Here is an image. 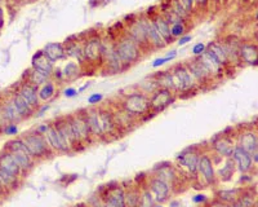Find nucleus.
<instances>
[{
	"mask_svg": "<svg viewBox=\"0 0 258 207\" xmlns=\"http://www.w3.org/2000/svg\"><path fill=\"white\" fill-rule=\"evenodd\" d=\"M64 52H66V57H72L78 61L79 65H83L86 62L83 53V43H80L79 41L71 42L70 39H66V42L64 43Z\"/></svg>",
	"mask_w": 258,
	"mask_h": 207,
	"instance_id": "23",
	"label": "nucleus"
},
{
	"mask_svg": "<svg viewBox=\"0 0 258 207\" xmlns=\"http://www.w3.org/2000/svg\"><path fill=\"white\" fill-rule=\"evenodd\" d=\"M221 43L224 48L226 56H228V64H230V65H239L240 62H242L240 61L239 51H240V46H242L243 42H240L236 37L230 35V37L224 38Z\"/></svg>",
	"mask_w": 258,
	"mask_h": 207,
	"instance_id": "16",
	"label": "nucleus"
},
{
	"mask_svg": "<svg viewBox=\"0 0 258 207\" xmlns=\"http://www.w3.org/2000/svg\"><path fill=\"white\" fill-rule=\"evenodd\" d=\"M46 139V142L50 148L52 149L53 153H68L71 152V148L68 145V142L64 137L60 130L54 124H50L48 132L44 135Z\"/></svg>",
	"mask_w": 258,
	"mask_h": 207,
	"instance_id": "7",
	"label": "nucleus"
},
{
	"mask_svg": "<svg viewBox=\"0 0 258 207\" xmlns=\"http://www.w3.org/2000/svg\"><path fill=\"white\" fill-rule=\"evenodd\" d=\"M184 65L188 69L190 74L192 75L194 81H195L196 84H208L209 82L212 81V78L208 74V71H206V69H204V66L198 61V59L191 60V61L186 62Z\"/></svg>",
	"mask_w": 258,
	"mask_h": 207,
	"instance_id": "19",
	"label": "nucleus"
},
{
	"mask_svg": "<svg viewBox=\"0 0 258 207\" xmlns=\"http://www.w3.org/2000/svg\"><path fill=\"white\" fill-rule=\"evenodd\" d=\"M112 117H114L115 124H116L118 130L119 131L129 130L136 122V118L133 117V115L129 114V113H126L124 109H122L120 111H114V113H112Z\"/></svg>",
	"mask_w": 258,
	"mask_h": 207,
	"instance_id": "30",
	"label": "nucleus"
},
{
	"mask_svg": "<svg viewBox=\"0 0 258 207\" xmlns=\"http://www.w3.org/2000/svg\"><path fill=\"white\" fill-rule=\"evenodd\" d=\"M22 96V99L25 100L28 102V105L32 106L34 109H36L39 106V96H38V87L32 86L30 83H22L21 87H20V90L17 91Z\"/></svg>",
	"mask_w": 258,
	"mask_h": 207,
	"instance_id": "22",
	"label": "nucleus"
},
{
	"mask_svg": "<svg viewBox=\"0 0 258 207\" xmlns=\"http://www.w3.org/2000/svg\"><path fill=\"white\" fill-rule=\"evenodd\" d=\"M2 132L6 135V136H17L20 132L18 126L16 123H8L2 128Z\"/></svg>",
	"mask_w": 258,
	"mask_h": 207,
	"instance_id": "44",
	"label": "nucleus"
},
{
	"mask_svg": "<svg viewBox=\"0 0 258 207\" xmlns=\"http://www.w3.org/2000/svg\"><path fill=\"white\" fill-rule=\"evenodd\" d=\"M50 123L39 124V126L35 128V131H36L38 133H40V135H46V133L48 132V130H50Z\"/></svg>",
	"mask_w": 258,
	"mask_h": 207,
	"instance_id": "51",
	"label": "nucleus"
},
{
	"mask_svg": "<svg viewBox=\"0 0 258 207\" xmlns=\"http://www.w3.org/2000/svg\"><path fill=\"white\" fill-rule=\"evenodd\" d=\"M48 109H50V105H44L43 108H42L39 111H38L36 115H38V117H42V115H43L44 111H46V110H48Z\"/></svg>",
	"mask_w": 258,
	"mask_h": 207,
	"instance_id": "55",
	"label": "nucleus"
},
{
	"mask_svg": "<svg viewBox=\"0 0 258 207\" xmlns=\"http://www.w3.org/2000/svg\"><path fill=\"white\" fill-rule=\"evenodd\" d=\"M0 180L3 181V184L6 186V189H8L10 193L14 192L16 189H18L20 186H21L22 182L21 177L13 176L12 173L6 172L3 168H0Z\"/></svg>",
	"mask_w": 258,
	"mask_h": 207,
	"instance_id": "35",
	"label": "nucleus"
},
{
	"mask_svg": "<svg viewBox=\"0 0 258 207\" xmlns=\"http://www.w3.org/2000/svg\"><path fill=\"white\" fill-rule=\"evenodd\" d=\"M180 4H181V7L184 8V11L188 13H191L194 11V8H195V3H194V0H177Z\"/></svg>",
	"mask_w": 258,
	"mask_h": 207,
	"instance_id": "45",
	"label": "nucleus"
},
{
	"mask_svg": "<svg viewBox=\"0 0 258 207\" xmlns=\"http://www.w3.org/2000/svg\"><path fill=\"white\" fill-rule=\"evenodd\" d=\"M240 61L248 65L257 64V46L253 43H242L240 46Z\"/></svg>",
	"mask_w": 258,
	"mask_h": 207,
	"instance_id": "26",
	"label": "nucleus"
},
{
	"mask_svg": "<svg viewBox=\"0 0 258 207\" xmlns=\"http://www.w3.org/2000/svg\"><path fill=\"white\" fill-rule=\"evenodd\" d=\"M176 57H177V51H172V52L168 53L166 57H159V59L154 60V62L151 64V66H152L154 69H158V68H160V66H163L164 64H166V62L173 61Z\"/></svg>",
	"mask_w": 258,
	"mask_h": 207,
	"instance_id": "43",
	"label": "nucleus"
},
{
	"mask_svg": "<svg viewBox=\"0 0 258 207\" xmlns=\"http://www.w3.org/2000/svg\"><path fill=\"white\" fill-rule=\"evenodd\" d=\"M236 146V142L234 141L231 135L221 133L212 140V148L218 155L224 158H230L234 152V148Z\"/></svg>",
	"mask_w": 258,
	"mask_h": 207,
	"instance_id": "13",
	"label": "nucleus"
},
{
	"mask_svg": "<svg viewBox=\"0 0 258 207\" xmlns=\"http://www.w3.org/2000/svg\"><path fill=\"white\" fill-rule=\"evenodd\" d=\"M146 20L148 19H140L129 22L128 34H126L129 38H132L141 48L150 47L148 43V37H146Z\"/></svg>",
	"mask_w": 258,
	"mask_h": 207,
	"instance_id": "12",
	"label": "nucleus"
},
{
	"mask_svg": "<svg viewBox=\"0 0 258 207\" xmlns=\"http://www.w3.org/2000/svg\"><path fill=\"white\" fill-rule=\"evenodd\" d=\"M202 155L200 150L198 148H188L184 149L181 154L177 155V162L181 168L188 171L190 175L196 176L198 175V164H199V158Z\"/></svg>",
	"mask_w": 258,
	"mask_h": 207,
	"instance_id": "6",
	"label": "nucleus"
},
{
	"mask_svg": "<svg viewBox=\"0 0 258 207\" xmlns=\"http://www.w3.org/2000/svg\"><path fill=\"white\" fill-rule=\"evenodd\" d=\"M114 47L115 52L118 53L119 59L122 60V62H123L126 68L136 64V62L141 59L142 48L133 41L132 38H129L128 35H126L119 42H116L114 44Z\"/></svg>",
	"mask_w": 258,
	"mask_h": 207,
	"instance_id": "3",
	"label": "nucleus"
},
{
	"mask_svg": "<svg viewBox=\"0 0 258 207\" xmlns=\"http://www.w3.org/2000/svg\"><path fill=\"white\" fill-rule=\"evenodd\" d=\"M191 39H192L191 35H182V37L178 39V42H177V44H178L180 47H182L184 46V44H188V42H191Z\"/></svg>",
	"mask_w": 258,
	"mask_h": 207,
	"instance_id": "52",
	"label": "nucleus"
},
{
	"mask_svg": "<svg viewBox=\"0 0 258 207\" xmlns=\"http://www.w3.org/2000/svg\"><path fill=\"white\" fill-rule=\"evenodd\" d=\"M170 26V35L172 38H181L182 35H184L186 33V25H184V21H178V22H174Z\"/></svg>",
	"mask_w": 258,
	"mask_h": 207,
	"instance_id": "42",
	"label": "nucleus"
},
{
	"mask_svg": "<svg viewBox=\"0 0 258 207\" xmlns=\"http://www.w3.org/2000/svg\"><path fill=\"white\" fill-rule=\"evenodd\" d=\"M10 194V192L6 189V186L4 185L3 181L0 180V201H3L4 198H6Z\"/></svg>",
	"mask_w": 258,
	"mask_h": 207,
	"instance_id": "50",
	"label": "nucleus"
},
{
	"mask_svg": "<svg viewBox=\"0 0 258 207\" xmlns=\"http://www.w3.org/2000/svg\"><path fill=\"white\" fill-rule=\"evenodd\" d=\"M208 207H228V204L224 203V202L218 201V199H214V201H212L209 203Z\"/></svg>",
	"mask_w": 258,
	"mask_h": 207,
	"instance_id": "54",
	"label": "nucleus"
},
{
	"mask_svg": "<svg viewBox=\"0 0 258 207\" xmlns=\"http://www.w3.org/2000/svg\"><path fill=\"white\" fill-rule=\"evenodd\" d=\"M42 51H43L44 55L53 62L61 61V60H64V57H66L64 43H60V42H50V43H46Z\"/></svg>",
	"mask_w": 258,
	"mask_h": 207,
	"instance_id": "24",
	"label": "nucleus"
},
{
	"mask_svg": "<svg viewBox=\"0 0 258 207\" xmlns=\"http://www.w3.org/2000/svg\"><path fill=\"white\" fill-rule=\"evenodd\" d=\"M155 81H156L159 88H166V90L172 91L174 92V86H173V79H172V73L170 70L166 71H159L154 75Z\"/></svg>",
	"mask_w": 258,
	"mask_h": 207,
	"instance_id": "36",
	"label": "nucleus"
},
{
	"mask_svg": "<svg viewBox=\"0 0 258 207\" xmlns=\"http://www.w3.org/2000/svg\"><path fill=\"white\" fill-rule=\"evenodd\" d=\"M155 204H156L155 198L154 195L151 194L148 188L144 189L141 192V203H140V207H154Z\"/></svg>",
	"mask_w": 258,
	"mask_h": 207,
	"instance_id": "41",
	"label": "nucleus"
},
{
	"mask_svg": "<svg viewBox=\"0 0 258 207\" xmlns=\"http://www.w3.org/2000/svg\"><path fill=\"white\" fill-rule=\"evenodd\" d=\"M31 66L32 69L38 71H42L44 74L46 75H52V71L54 69V62L50 61L42 50L38 51L34 56H32V59H31Z\"/></svg>",
	"mask_w": 258,
	"mask_h": 207,
	"instance_id": "20",
	"label": "nucleus"
},
{
	"mask_svg": "<svg viewBox=\"0 0 258 207\" xmlns=\"http://www.w3.org/2000/svg\"><path fill=\"white\" fill-rule=\"evenodd\" d=\"M0 168L6 170V172L12 173L13 176L21 177V179L25 176V173L22 171L17 159L10 152H6V150L0 152Z\"/></svg>",
	"mask_w": 258,
	"mask_h": 207,
	"instance_id": "18",
	"label": "nucleus"
},
{
	"mask_svg": "<svg viewBox=\"0 0 258 207\" xmlns=\"http://www.w3.org/2000/svg\"><path fill=\"white\" fill-rule=\"evenodd\" d=\"M231 158H232L234 163H235V167L240 172L248 173L253 170V164L252 161V155L249 154L248 152H246L242 146H239L236 144V146L234 148V152L231 154Z\"/></svg>",
	"mask_w": 258,
	"mask_h": 207,
	"instance_id": "15",
	"label": "nucleus"
},
{
	"mask_svg": "<svg viewBox=\"0 0 258 207\" xmlns=\"http://www.w3.org/2000/svg\"><path fill=\"white\" fill-rule=\"evenodd\" d=\"M206 51H208L210 55L214 56L216 59L218 60L222 65L224 66V68L230 66V64H228V56H226V52H224V46H222L221 42H210V43L206 46Z\"/></svg>",
	"mask_w": 258,
	"mask_h": 207,
	"instance_id": "32",
	"label": "nucleus"
},
{
	"mask_svg": "<svg viewBox=\"0 0 258 207\" xmlns=\"http://www.w3.org/2000/svg\"><path fill=\"white\" fill-rule=\"evenodd\" d=\"M238 145L242 146V148H243L246 152H248L250 155H252L253 153H257L258 136L256 128H246V130H243V132H240Z\"/></svg>",
	"mask_w": 258,
	"mask_h": 207,
	"instance_id": "17",
	"label": "nucleus"
},
{
	"mask_svg": "<svg viewBox=\"0 0 258 207\" xmlns=\"http://www.w3.org/2000/svg\"><path fill=\"white\" fill-rule=\"evenodd\" d=\"M13 101V104H14L16 109L18 110L20 115H21L24 119H26V118L31 117V115L34 114L35 113V109L32 108V106H30L28 104V102L25 101V100L22 99V96L20 95L18 92H16L12 95V99H10Z\"/></svg>",
	"mask_w": 258,
	"mask_h": 207,
	"instance_id": "31",
	"label": "nucleus"
},
{
	"mask_svg": "<svg viewBox=\"0 0 258 207\" xmlns=\"http://www.w3.org/2000/svg\"><path fill=\"white\" fill-rule=\"evenodd\" d=\"M79 95L76 88L74 87H68V88H64V96L68 97V99H72V97H76Z\"/></svg>",
	"mask_w": 258,
	"mask_h": 207,
	"instance_id": "48",
	"label": "nucleus"
},
{
	"mask_svg": "<svg viewBox=\"0 0 258 207\" xmlns=\"http://www.w3.org/2000/svg\"><path fill=\"white\" fill-rule=\"evenodd\" d=\"M146 37H148V43L151 48L160 50V48L166 47V42L163 41V38L159 34V31L156 30L150 19L146 20Z\"/></svg>",
	"mask_w": 258,
	"mask_h": 207,
	"instance_id": "21",
	"label": "nucleus"
},
{
	"mask_svg": "<svg viewBox=\"0 0 258 207\" xmlns=\"http://www.w3.org/2000/svg\"><path fill=\"white\" fill-rule=\"evenodd\" d=\"M3 150L10 152L13 157L17 159V162L21 166L24 173L30 172L35 166V159L34 157L30 154L28 149L26 148V145L24 144L21 137H16V139L10 140V141L6 142Z\"/></svg>",
	"mask_w": 258,
	"mask_h": 207,
	"instance_id": "2",
	"label": "nucleus"
},
{
	"mask_svg": "<svg viewBox=\"0 0 258 207\" xmlns=\"http://www.w3.org/2000/svg\"><path fill=\"white\" fill-rule=\"evenodd\" d=\"M148 99H150V110L154 113L163 111L174 101L172 91L166 90V88H158L156 91L151 93V97Z\"/></svg>",
	"mask_w": 258,
	"mask_h": 207,
	"instance_id": "8",
	"label": "nucleus"
},
{
	"mask_svg": "<svg viewBox=\"0 0 258 207\" xmlns=\"http://www.w3.org/2000/svg\"><path fill=\"white\" fill-rule=\"evenodd\" d=\"M50 79V75L44 74V73H42V71L35 70V69H31V73L28 74V83L32 84V86L35 87H40V86H43L44 83H46Z\"/></svg>",
	"mask_w": 258,
	"mask_h": 207,
	"instance_id": "40",
	"label": "nucleus"
},
{
	"mask_svg": "<svg viewBox=\"0 0 258 207\" xmlns=\"http://www.w3.org/2000/svg\"><path fill=\"white\" fill-rule=\"evenodd\" d=\"M244 188H234V189H222L216 193V199L224 202L226 204L232 203L234 201H236L240 194L243 193Z\"/></svg>",
	"mask_w": 258,
	"mask_h": 207,
	"instance_id": "33",
	"label": "nucleus"
},
{
	"mask_svg": "<svg viewBox=\"0 0 258 207\" xmlns=\"http://www.w3.org/2000/svg\"><path fill=\"white\" fill-rule=\"evenodd\" d=\"M86 119L90 127L92 137H102L101 121H100V110H90L86 113Z\"/></svg>",
	"mask_w": 258,
	"mask_h": 207,
	"instance_id": "28",
	"label": "nucleus"
},
{
	"mask_svg": "<svg viewBox=\"0 0 258 207\" xmlns=\"http://www.w3.org/2000/svg\"><path fill=\"white\" fill-rule=\"evenodd\" d=\"M2 113H3V118L6 123H20L21 121H24V118L20 115L18 110L16 109L14 104H13L12 100H6L2 105Z\"/></svg>",
	"mask_w": 258,
	"mask_h": 207,
	"instance_id": "27",
	"label": "nucleus"
},
{
	"mask_svg": "<svg viewBox=\"0 0 258 207\" xmlns=\"http://www.w3.org/2000/svg\"><path fill=\"white\" fill-rule=\"evenodd\" d=\"M210 2H212V0H210ZM214 2H216V0H214Z\"/></svg>",
	"mask_w": 258,
	"mask_h": 207,
	"instance_id": "59",
	"label": "nucleus"
},
{
	"mask_svg": "<svg viewBox=\"0 0 258 207\" xmlns=\"http://www.w3.org/2000/svg\"><path fill=\"white\" fill-rule=\"evenodd\" d=\"M180 206V202L174 201V202H170V207H178Z\"/></svg>",
	"mask_w": 258,
	"mask_h": 207,
	"instance_id": "56",
	"label": "nucleus"
},
{
	"mask_svg": "<svg viewBox=\"0 0 258 207\" xmlns=\"http://www.w3.org/2000/svg\"><path fill=\"white\" fill-rule=\"evenodd\" d=\"M80 65L75 61L68 62L66 65L62 69V75H64V79H68V81H75L78 77L80 75Z\"/></svg>",
	"mask_w": 258,
	"mask_h": 207,
	"instance_id": "38",
	"label": "nucleus"
},
{
	"mask_svg": "<svg viewBox=\"0 0 258 207\" xmlns=\"http://www.w3.org/2000/svg\"><path fill=\"white\" fill-rule=\"evenodd\" d=\"M198 173L203 177L206 185H214L217 182V175H216L213 158L209 157L208 154L200 155L199 164H198Z\"/></svg>",
	"mask_w": 258,
	"mask_h": 207,
	"instance_id": "11",
	"label": "nucleus"
},
{
	"mask_svg": "<svg viewBox=\"0 0 258 207\" xmlns=\"http://www.w3.org/2000/svg\"><path fill=\"white\" fill-rule=\"evenodd\" d=\"M150 20L155 25L156 30L159 31V34L162 35V38H163V41L166 42V44L172 43L173 38L172 35H170V26H169L166 20L163 17V15H156L154 19H150Z\"/></svg>",
	"mask_w": 258,
	"mask_h": 207,
	"instance_id": "29",
	"label": "nucleus"
},
{
	"mask_svg": "<svg viewBox=\"0 0 258 207\" xmlns=\"http://www.w3.org/2000/svg\"><path fill=\"white\" fill-rule=\"evenodd\" d=\"M235 170H236V167H235L232 158H228V161H226L224 166L218 171V179L222 180V181H230V180L232 179V175L234 172H235Z\"/></svg>",
	"mask_w": 258,
	"mask_h": 207,
	"instance_id": "39",
	"label": "nucleus"
},
{
	"mask_svg": "<svg viewBox=\"0 0 258 207\" xmlns=\"http://www.w3.org/2000/svg\"><path fill=\"white\" fill-rule=\"evenodd\" d=\"M21 139L26 145V148L28 149L30 154L34 157L35 161L44 159L46 157H52L54 154L52 149L50 148V145H48L46 136L38 133L35 130L28 131V132L21 135Z\"/></svg>",
	"mask_w": 258,
	"mask_h": 207,
	"instance_id": "1",
	"label": "nucleus"
},
{
	"mask_svg": "<svg viewBox=\"0 0 258 207\" xmlns=\"http://www.w3.org/2000/svg\"><path fill=\"white\" fill-rule=\"evenodd\" d=\"M78 207V206H76ZM79 207H83V206H79Z\"/></svg>",
	"mask_w": 258,
	"mask_h": 207,
	"instance_id": "58",
	"label": "nucleus"
},
{
	"mask_svg": "<svg viewBox=\"0 0 258 207\" xmlns=\"http://www.w3.org/2000/svg\"><path fill=\"white\" fill-rule=\"evenodd\" d=\"M0 202H2V201H0Z\"/></svg>",
	"mask_w": 258,
	"mask_h": 207,
	"instance_id": "60",
	"label": "nucleus"
},
{
	"mask_svg": "<svg viewBox=\"0 0 258 207\" xmlns=\"http://www.w3.org/2000/svg\"><path fill=\"white\" fill-rule=\"evenodd\" d=\"M141 190L137 186H129V190L124 192V207H140Z\"/></svg>",
	"mask_w": 258,
	"mask_h": 207,
	"instance_id": "34",
	"label": "nucleus"
},
{
	"mask_svg": "<svg viewBox=\"0 0 258 207\" xmlns=\"http://www.w3.org/2000/svg\"><path fill=\"white\" fill-rule=\"evenodd\" d=\"M194 3H195V7H198V8H206L208 4L210 3V0H194Z\"/></svg>",
	"mask_w": 258,
	"mask_h": 207,
	"instance_id": "53",
	"label": "nucleus"
},
{
	"mask_svg": "<svg viewBox=\"0 0 258 207\" xmlns=\"http://www.w3.org/2000/svg\"><path fill=\"white\" fill-rule=\"evenodd\" d=\"M104 100V95L102 93H92L90 97H88V104L90 105H97Z\"/></svg>",
	"mask_w": 258,
	"mask_h": 207,
	"instance_id": "47",
	"label": "nucleus"
},
{
	"mask_svg": "<svg viewBox=\"0 0 258 207\" xmlns=\"http://www.w3.org/2000/svg\"><path fill=\"white\" fill-rule=\"evenodd\" d=\"M56 84L54 82L50 81L44 83L43 86L38 87V96H39V100L42 101H50V99L56 96Z\"/></svg>",
	"mask_w": 258,
	"mask_h": 207,
	"instance_id": "37",
	"label": "nucleus"
},
{
	"mask_svg": "<svg viewBox=\"0 0 258 207\" xmlns=\"http://www.w3.org/2000/svg\"><path fill=\"white\" fill-rule=\"evenodd\" d=\"M195 59H198V61L204 66V69L208 71V74L210 75L212 79H216V78H222L224 75L226 68L222 65L218 60L216 59L214 56L210 55L206 50L203 55L199 56V57H195Z\"/></svg>",
	"mask_w": 258,
	"mask_h": 207,
	"instance_id": "9",
	"label": "nucleus"
},
{
	"mask_svg": "<svg viewBox=\"0 0 258 207\" xmlns=\"http://www.w3.org/2000/svg\"><path fill=\"white\" fill-rule=\"evenodd\" d=\"M154 207H164V206H162V204H155Z\"/></svg>",
	"mask_w": 258,
	"mask_h": 207,
	"instance_id": "57",
	"label": "nucleus"
},
{
	"mask_svg": "<svg viewBox=\"0 0 258 207\" xmlns=\"http://www.w3.org/2000/svg\"><path fill=\"white\" fill-rule=\"evenodd\" d=\"M148 188L151 192V194L154 195L155 202H160V203L168 201L169 197H170V192H172L170 186L166 181L155 176L148 180Z\"/></svg>",
	"mask_w": 258,
	"mask_h": 207,
	"instance_id": "14",
	"label": "nucleus"
},
{
	"mask_svg": "<svg viewBox=\"0 0 258 207\" xmlns=\"http://www.w3.org/2000/svg\"><path fill=\"white\" fill-rule=\"evenodd\" d=\"M170 73H172L174 92H190L191 90H194L196 87L192 75L190 74V71H188L184 64L176 65L170 70Z\"/></svg>",
	"mask_w": 258,
	"mask_h": 207,
	"instance_id": "5",
	"label": "nucleus"
},
{
	"mask_svg": "<svg viewBox=\"0 0 258 207\" xmlns=\"http://www.w3.org/2000/svg\"><path fill=\"white\" fill-rule=\"evenodd\" d=\"M83 53L86 62L96 64L101 62L102 64V39L98 37H92L86 43H83Z\"/></svg>",
	"mask_w": 258,
	"mask_h": 207,
	"instance_id": "10",
	"label": "nucleus"
},
{
	"mask_svg": "<svg viewBox=\"0 0 258 207\" xmlns=\"http://www.w3.org/2000/svg\"><path fill=\"white\" fill-rule=\"evenodd\" d=\"M100 121H101L102 137L110 136V135H115L116 132H119L116 124H115L112 113H110V111L100 110Z\"/></svg>",
	"mask_w": 258,
	"mask_h": 207,
	"instance_id": "25",
	"label": "nucleus"
},
{
	"mask_svg": "<svg viewBox=\"0 0 258 207\" xmlns=\"http://www.w3.org/2000/svg\"><path fill=\"white\" fill-rule=\"evenodd\" d=\"M206 44L196 43L195 46L192 47V51H191V52H192V55L195 56V57H199V56H202L204 52H206Z\"/></svg>",
	"mask_w": 258,
	"mask_h": 207,
	"instance_id": "46",
	"label": "nucleus"
},
{
	"mask_svg": "<svg viewBox=\"0 0 258 207\" xmlns=\"http://www.w3.org/2000/svg\"><path fill=\"white\" fill-rule=\"evenodd\" d=\"M192 202L195 204H202V203H206V201H208V197H206V194H202V193H199V194H195L192 198Z\"/></svg>",
	"mask_w": 258,
	"mask_h": 207,
	"instance_id": "49",
	"label": "nucleus"
},
{
	"mask_svg": "<svg viewBox=\"0 0 258 207\" xmlns=\"http://www.w3.org/2000/svg\"><path fill=\"white\" fill-rule=\"evenodd\" d=\"M123 109L134 118L150 113V99L146 93L133 92L123 100Z\"/></svg>",
	"mask_w": 258,
	"mask_h": 207,
	"instance_id": "4",
	"label": "nucleus"
}]
</instances>
